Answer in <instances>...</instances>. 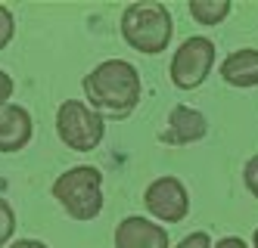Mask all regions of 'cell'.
<instances>
[{"label": "cell", "instance_id": "obj_5", "mask_svg": "<svg viewBox=\"0 0 258 248\" xmlns=\"http://www.w3.org/2000/svg\"><path fill=\"white\" fill-rule=\"evenodd\" d=\"M215 56H218V47H215V41H209L206 34L183 37L180 47L171 56V62H168L171 84L177 90H183V93L202 87L206 78L212 74V68H215Z\"/></svg>", "mask_w": 258, "mask_h": 248}, {"label": "cell", "instance_id": "obj_2", "mask_svg": "<svg viewBox=\"0 0 258 248\" xmlns=\"http://www.w3.org/2000/svg\"><path fill=\"white\" fill-rule=\"evenodd\" d=\"M118 31H121V41L131 50L143 56H156L162 50H168L174 37V19L168 7L159 4V0H140V4L121 10Z\"/></svg>", "mask_w": 258, "mask_h": 248}, {"label": "cell", "instance_id": "obj_12", "mask_svg": "<svg viewBox=\"0 0 258 248\" xmlns=\"http://www.w3.org/2000/svg\"><path fill=\"white\" fill-rule=\"evenodd\" d=\"M16 211H13V205L7 199H0V248H7L16 236Z\"/></svg>", "mask_w": 258, "mask_h": 248}, {"label": "cell", "instance_id": "obj_17", "mask_svg": "<svg viewBox=\"0 0 258 248\" xmlns=\"http://www.w3.org/2000/svg\"><path fill=\"white\" fill-rule=\"evenodd\" d=\"M212 248H252L246 239H239V236H224V239H218Z\"/></svg>", "mask_w": 258, "mask_h": 248}, {"label": "cell", "instance_id": "obj_8", "mask_svg": "<svg viewBox=\"0 0 258 248\" xmlns=\"http://www.w3.org/2000/svg\"><path fill=\"white\" fill-rule=\"evenodd\" d=\"M206 133H209V118L202 115L199 109L180 103V106H174L168 112L165 130L159 133V140L168 143V146H190V143L206 140Z\"/></svg>", "mask_w": 258, "mask_h": 248}, {"label": "cell", "instance_id": "obj_11", "mask_svg": "<svg viewBox=\"0 0 258 248\" xmlns=\"http://www.w3.org/2000/svg\"><path fill=\"white\" fill-rule=\"evenodd\" d=\"M230 10H233L230 0H190V4H187V13L193 16V22L206 25V28L221 25L230 16Z\"/></svg>", "mask_w": 258, "mask_h": 248}, {"label": "cell", "instance_id": "obj_4", "mask_svg": "<svg viewBox=\"0 0 258 248\" xmlns=\"http://www.w3.org/2000/svg\"><path fill=\"white\" fill-rule=\"evenodd\" d=\"M56 137L72 152H94L106 137V118L84 100H62L56 109Z\"/></svg>", "mask_w": 258, "mask_h": 248}, {"label": "cell", "instance_id": "obj_13", "mask_svg": "<svg viewBox=\"0 0 258 248\" xmlns=\"http://www.w3.org/2000/svg\"><path fill=\"white\" fill-rule=\"evenodd\" d=\"M13 37H16V16L10 7L0 4V50H7L13 44Z\"/></svg>", "mask_w": 258, "mask_h": 248}, {"label": "cell", "instance_id": "obj_19", "mask_svg": "<svg viewBox=\"0 0 258 248\" xmlns=\"http://www.w3.org/2000/svg\"><path fill=\"white\" fill-rule=\"evenodd\" d=\"M252 248H258V230L252 233Z\"/></svg>", "mask_w": 258, "mask_h": 248}, {"label": "cell", "instance_id": "obj_16", "mask_svg": "<svg viewBox=\"0 0 258 248\" xmlns=\"http://www.w3.org/2000/svg\"><path fill=\"white\" fill-rule=\"evenodd\" d=\"M13 93H16V81L10 78V74H7L4 68H0V106H10Z\"/></svg>", "mask_w": 258, "mask_h": 248}, {"label": "cell", "instance_id": "obj_10", "mask_svg": "<svg viewBox=\"0 0 258 248\" xmlns=\"http://www.w3.org/2000/svg\"><path fill=\"white\" fill-rule=\"evenodd\" d=\"M221 81L233 90H252L258 87V50L255 47H239L230 56H224V62L218 68Z\"/></svg>", "mask_w": 258, "mask_h": 248}, {"label": "cell", "instance_id": "obj_14", "mask_svg": "<svg viewBox=\"0 0 258 248\" xmlns=\"http://www.w3.org/2000/svg\"><path fill=\"white\" fill-rule=\"evenodd\" d=\"M243 183L249 189V196L258 199V155H252L246 164H243Z\"/></svg>", "mask_w": 258, "mask_h": 248}, {"label": "cell", "instance_id": "obj_7", "mask_svg": "<svg viewBox=\"0 0 258 248\" xmlns=\"http://www.w3.org/2000/svg\"><path fill=\"white\" fill-rule=\"evenodd\" d=\"M115 248H171V236L162 223H156L153 217L143 214H127L118 220L115 236H112Z\"/></svg>", "mask_w": 258, "mask_h": 248}, {"label": "cell", "instance_id": "obj_3", "mask_svg": "<svg viewBox=\"0 0 258 248\" xmlns=\"http://www.w3.org/2000/svg\"><path fill=\"white\" fill-rule=\"evenodd\" d=\"M50 196L78 223L100 217L103 211V171L97 164H75L53 180Z\"/></svg>", "mask_w": 258, "mask_h": 248}, {"label": "cell", "instance_id": "obj_1", "mask_svg": "<svg viewBox=\"0 0 258 248\" xmlns=\"http://www.w3.org/2000/svg\"><path fill=\"white\" fill-rule=\"evenodd\" d=\"M81 87H84V103L112 121L127 118L140 106V97H143L140 71L127 59H106L94 65L84 74Z\"/></svg>", "mask_w": 258, "mask_h": 248}, {"label": "cell", "instance_id": "obj_15", "mask_svg": "<svg viewBox=\"0 0 258 248\" xmlns=\"http://www.w3.org/2000/svg\"><path fill=\"white\" fill-rule=\"evenodd\" d=\"M215 242H212V236L206 233V230H196V233H190V236H183L180 242H177V248H212Z\"/></svg>", "mask_w": 258, "mask_h": 248}, {"label": "cell", "instance_id": "obj_6", "mask_svg": "<svg viewBox=\"0 0 258 248\" xmlns=\"http://www.w3.org/2000/svg\"><path fill=\"white\" fill-rule=\"evenodd\" d=\"M143 205L156 223H180L190 214V189L174 174H162L146 186Z\"/></svg>", "mask_w": 258, "mask_h": 248}, {"label": "cell", "instance_id": "obj_9", "mask_svg": "<svg viewBox=\"0 0 258 248\" xmlns=\"http://www.w3.org/2000/svg\"><path fill=\"white\" fill-rule=\"evenodd\" d=\"M34 137V121L31 112L19 103L0 106V152L13 155V152H22Z\"/></svg>", "mask_w": 258, "mask_h": 248}, {"label": "cell", "instance_id": "obj_18", "mask_svg": "<svg viewBox=\"0 0 258 248\" xmlns=\"http://www.w3.org/2000/svg\"><path fill=\"white\" fill-rule=\"evenodd\" d=\"M7 248H50V245L41 242V239H13Z\"/></svg>", "mask_w": 258, "mask_h": 248}]
</instances>
